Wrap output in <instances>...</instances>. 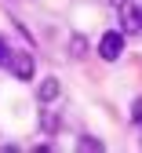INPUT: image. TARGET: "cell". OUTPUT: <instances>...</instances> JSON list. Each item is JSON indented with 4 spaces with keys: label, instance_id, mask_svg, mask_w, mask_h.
I'll return each mask as SVG.
<instances>
[{
    "label": "cell",
    "instance_id": "277c9868",
    "mask_svg": "<svg viewBox=\"0 0 142 153\" xmlns=\"http://www.w3.org/2000/svg\"><path fill=\"white\" fill-rule=\"evenodd\" d=\"M58 91H62V88H58V80H55V76H48V80H40V88H36V99L44 102V106H51V102L58 99Z\"/></svg>",
    "mask_w": 142,
    "mask_h": 153
},
{
    "label": "cell",
    "instance_id": "3957f363",
    "mask_svg": "<svg viewBox=\"0 0 142 153\" xmlns=\"http://www.w3.org/2000/svg\"><path fill=\"white\" fill-rule=\"evenodd\" d=\"M4 66H7V69L18 76V80H29V76H33V59H29L26 51H7Z\"/></svg>",
    "mask_w": 142,
    "mask_h": 153
},
{
    "label": "cell",
    "instance_id": "52a82bcc",
    "mask_svg": "<svg viewBox=\"0 0 142 153\" xmlns=\"http://www.w3.org/2000/svg\"><path fill=\"white\" fill-rule=\"evenodd\" d=\"M44 131H48V135L58 131V117H55V113H44Z\"/></svg>",
    "mask_w": 142,
    "mask_h": 153
},
{
    "label": "cell",
    "instance_id": "8992f818",
    "mask_svg": "<svg viewBox=\"0 0 142 153\" xmlns=\"http://www.w3.org/2000/svg\"><path fill=\"white\" fill-rule=\"evenodd\" d=\"M69 55H73V59L88 55V40H84V36H73V40H69Z\"/></svg>",
    "mask_w": 142,
    "mask_h": 153
},
{
    "label": "cell",
    "instance_id": "5b68a950",
    "mask_svg": "<svg viewBox=\"0 0 142 153\" xmlns=\"http://www.w3.org/2000/svg\"><path fill=\"white\" fill-rule=\"evenodd\" d=\"M77 149H80V153H102V142L91 139V135H84V139L77 142Z\"/></svg>",
    "mask_w": 142,
    "mask_h": 153
},
{
    "label": "cell",
    "instance_id": "9c48e42d",
    "mask_svg": "<svg viewBox=\"0 0 142 153\" xmlns=\"http://www.w3.org/2000/svg\"><path fill=\"white\" fill-rule=\"evenodd\" d=\"M4 59H7V44H4V36H0V66H4Z\"/></svg>",
    "mask_w": 142,
    "mask_h": 153
},
{
    "label": "cell",
    "instance_id": "6da1fadb",
    "mask_svg": "<svg viewBox=\"0 0 142 153\" xmlns=\"http://www.w3.org/2000/svg\"><path fill=\"white\" fill-rule=\"evenodd\" d=\"M117 22H120V29H124V36L142 33V7H135V4H120Z\"/></svg>",
    "mask_w": 142,
    "mask_h": 153
},
{
    "label": "cell",
    "instance_id": "ba28073f",
    "mask_svg": "<svg viewBox=\"0 0 142 153\" xmlns=\"http://www.w3.org/2000/svg\"><path fill=\"white\" fill-rule=\"evenodd\" d=\"M131 117H135V124H142V99H135V106H131Z\"/></svg>",
    "mask_w": 142,
    "mask_h": 153
},
{
    "label": "cell",
    "instance_id": "7a4b0ae2",
    "mask_svg": "<svg viewBox=\"0 0 142 153\" xmlns=\"http://www.w3.org/2000/svg\"><path fill=\"white\" fill-rule=\"evenodd\" d=\"M120 51H124V29L102 33V40H98V55H102L106 62H113V59H120Z\"/></svg>",
    "mask_w": 142,
    "mask_h": 153
}]
</instances>
